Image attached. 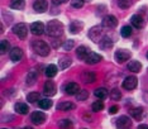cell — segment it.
<instances>
[{
  "label": "cell",
  "instance_id": "obj_48",
  "mask_svg": "<svg viewBox=\"0 0 148 129\" xmlns=\"http://www.w3.org/2000/svg\"><path fill=\"white\" fill-rule=\"evenodd\" d=\"M146 56H147V58H148V52H147V55H146Z\"/></svg>",
  "mask_w": 148,
  "mask_h": 129
},
{
  "label": "cell",
  "instance_id": "obj_30",
  "mask_svg": "<svg viewBox=\"0 0 148 129\" xmlns=\"http://www.w3.org/2000/svg\"><path fill=\"white\" fill-rule=\"evenodd\" d=\"M133 33V29L130 25H124L122 27V29H120V34H122V37H124V38H129L130 36H132Z\"/></svg>",
  "mask_w": 148,
  "mask_h": 129
},
{
  "label": "cell",
  "instance_id": "obj_2",
  "mask_svg": "<svg viewBox=\"0 0 148 129\" xmlns=\"http://www.w3.org/2000/svg\"><path fill=\"white\" fill-rule=\"evenodd\" d=\"M32 49L34 51V53H37L38 56H42V57H47L51 52L48 45L43 40H33L32 42Z\"/></svg>",
  "mask_w": 148,
  "mask_h": 129
},
{
  "label": "cell",
  "instance_id": "obj_43",
  "mask_svg": "<svg viewBox=\"0 0 148 129\" xmlns=\"http://www.w3.org/2000/svg\"><path fill=\"white\" fill-rule=\"evenodd\" d=\"M118 110H119V108H118L116 106V105H114V106H112V108H109V113L110 114H115L116 113V111Z\"/></svg>",
  "mask_w": 148,
  "mask_h": 129
},
{
  "label": "cell",
  "instance_id": "obj_36",
  "mask_svg": "<svg viewBox=\"0 0 148 129\" xmlns=\"http://www.w3.org/2000/svg\"><path fill=\"white\" fill-rule=\"evenodd\" d=\"M110 97H112V100L114 101H118L122 97V93H120L119 89H113L112 91H110Z\"/></svg>",
  "mask_w": 148,
  "mask_h": 129
},
{
  "label": "cell",
  "instance_id": "obj_23",
  "mask_svg": "<svg viewBox=\"0 0 148 129\" xmlns=\"http://www.w3.org/2000/svg\"><path fill=\"white\" fill-rule=\"evenodd\" d=\"M129 114L132 115L136 120L140 121L143 119V117H144V110H143V108H134V109H132L129 111Z\"/></svg>",
  "mask_w": 148,
  "mask_h": 129
},
{
  "label": "cell",
  "instance_id": "obj_22",
  "mask_svg": "<svg viewBox=\"0 0 148 129\" xmlns=\"http://www.w3.org/2000/svg\"><path fill=\"white\" fill-rule=\"evenodd\" d=\"M75 109V104H72L71 101H61V103L57 104V110L61 111H69Z\"/></svg>",
  "mask_w": 148,
  "mask_h": 129
},
{
  "label": "cell",
  "instance_id": "obj_44",
  "mask_svg": "<svg viewBox=\"0 0 148 129\" xmlns=\"http://www.w3.org/2000/svg\"><path fill=\"white\" fill-rule=\"evenodd\" d=\"M138 129H148V125H146V124H139V125H138Z\"/></svg>",
  "mask_w": 148,
  "mask_h": 129
},
{
  "label": "cell",
  "instance_id": "obj_27",
  "mask_svg": "<svg viewBox=\"0 0 148 129\" xmlns=\"http://www.w3.org/2000/svg\"><path fill=\"white\" fill-rule=\"evenodd\" d=\"M25 6V0H10V8L14 10H22Z\"/></svg>",
  "mask_w": 148,
  "mask_h": 129
},
{
  "label": "cell",
  "instance_id": "obj_15",
  "mask_svg": "<svg viewBox=\"0 0 148 129\" xmlns=\"http://www.w3.org/2000/svg\"><path fill=\"white\" fill-rule=\"evenodd\" d=\"M113 45H114V40L110 38L109 36H104L103 38H101V40L99 42V47L101 49H104V51H108V49H110L113 47Z\"/></svg>",
  "mask_w": 148,
  "mask_h": 129
},
{
  "label": "cell",
  "instance_id": "obj_7",
  "mask_svg": "<svg viewBox=\"0 0 148 129\" xmlns=\"http://www.w3.org/2000/svg\"><path fill=\"white\" fill-rule=\"evenodd\" d=\"M138 85V79L136 76H127L123 81V87L125 90H134Z\"/></svg>",
  "mask_w": 148,
  "mask_h": 129
},
{
  "label": "cell",
  "instance_id": "obj_35",
  "mask_svg": "<svg viewBox=\"0 0 148 129\" xmlns=\"http://www.w3.org/2000/svg\"><path fill=\"white\" fill-rule=\"evenodd\" d=\"M91 109H92L94 113L101 111L104 109V103L103 101H95V103H92V105H91Z\"/></svg>",
  "mask_w": 148,
  "mask_h": 129
},
{
  "label": "cell",
  "instance_id": "obj_39",
  "mask_svg": "<svg viewBox=\"0 0 148 129\" xmlns=\"http://www.w3.org/2000/svg\"><path fill=\"white\" fill-rule=\"evenodd\" d=\"M72 125L73 123L70 119H62L58 121V127H61V128H71Z\"/></svg>",
  "mask_w": 148,
  "mask_h": 129
},
{
  "label": "cell",
  "instance_id": "obj_45",
  "mask_svg": "<svg viewBox=\"0 0 148 129\" xmlns=\"http://www.w3.org/2000/svg\"><path fill=\"white\" fill-rule=\"evenodd\" d=\"M60 45H61V43H57V39H55L53 40V47H55V48H57V47H60Z\"/></svg>",
  "mask_w": 148,
  "mask_h": 129
},
{
  "label": "cell",
  "instance_id": "obj_18",
  "mask_svg": "<svg viewBox=\"0 0 148 129\" xmlns=\"http://www.w3.org/2000/svg\"><path fill=\"white\" fill-rule=\"evenodd\" d=\"M130 23H132V25L134 27V28H137V29L143 28L144 27V20L142 18V15H139V14L132 15V18H130Z\"/></svg>",
  "mask_w": 148,
  "mask_h": 129
},
{
  "label": "cell",
  "instance_id": "obj_4",
  "mask_svg": "<svg viewBox=\"0 0 148 129\" xmlns=\"http://www.w3.org/2000/svg\"><path fill=\"white\" fill-rule=\"evenodd\" d=\"M130 56H132V52L128 49H124V48H120L118 49L115 53H114V58H115V61L118 63H123L125 62V61H128L130 58Z\"/></svg>",
  "mask_w": 148,
  "mask_h": 129
},
{
  "label": "cell",
  "instance_id": "obj_14",
  "mask_svg": "<svg viewBox=\"0 0 148 129\" xmlns=\"http://www.w3.org/2000/svg\"><path fill=\"white\" fill-rule=\"evenodd\" d=\"M47 8H48L47 0H36V1L33 3V9H34L37 13H45Z\"/></svg>",
  "mask_w": 148,
  "mask_h": 129
},
{
  "label": "cell",
  "instance_id": "obj_28",
  "mask_svg": "<svg viewBox=\"0 0 148 129\" xmlns=\"http://www.w3.org/2000/svg\"><path fill=\"white\" fill-rule=\"evenodd\" d=\"M57 72H58V69H57L56 64H48V66L46 67V76L47 77H55Z\"/></svg>",
  "mask_w": 148,
  "mask_h": 129
},
{
  "label": "cell",
  "instance_id": "obj_26",
  "mask_svg": "<svg viewBox=\"0 0 148 129\" xmlns=\"http://www.w3.org/2000/svg\"><path fill=\"white\" fill-rule=\"evenodd\" d=\"M94 95H95L99 100H104V99L108 97L109 93H108V90L105 89V87H97V89L94 91Z\"/></svg>",
  "mask_w": 148,
  "mask_h": 129
},
{
  "label": "cell",
  "instance_id": "obj_11",
  "mask_svg": "<svg viewBox=\"0 0 148 129\" xmlns=\"http://www.w3.org/2000/svg\"><path fill=\"white\" fill-rule=\"evenodd\" d=\"M63 91L67 95H76L80 91V86L79 84L76 82H67L65 86H63Z\"/></svg>",
  "mask_w": 148,
  "mask_h": 129
},
{
  "label": "cell",
  "instance_id": "obj_38",
  "mask_svg": "<svg viewBox=\"0 0 148 129\" xmlns=\"http://www.w3.org/2000/svg\"><path fill=\"white\" fill-rule=\"evenodd\" d=\"M130 5H132L130 0H118V6L122 9H129Z\"/></svg>",
  "mask_w": 148,
  "mask_h": 129
},
{
  "label": "cell",
  "instance_id": "obj_17",
  "mask_svg": "<svg viewBox=\"0 0 148 129\" xmlns=\"http://www.w3.org/2000/svg\"><path fill=\"white\" fill-rule=\"evenodd\" d=\"M90 52H91V49L89 48V47H86V46H80L79 48H77L76 51V56L79 57L80 60H84L85 61L87 58V56L90 55Z\"/></svg>",
  "mask_w": 148,
  "mask_h": 129
},
{
  "label": "cell",
  "instance_id": "obj_40",
  "mask_svg": "<svg viewBox=\"0 0 148 129\" xmlns=\"http://www.w3.org/2000/svg\"><path fill=\"white\" fill-rule=\"evenodd\" d=\"M84 4H85L84 0H71V5H72V8H75V9H81Z\"/></svg>",
  "mask_w": 148,
  "mask_h": 129
},
{
  "label": "cell",
  "instance_id": "obj_33",
  "mask_svg": "<svg viewBox=\"0 0 148 129\" xmlns=\"http://www.w3.org/2000/svg\"><path fill=\"white\" fill-rule=\"evenodd\" d=\"M38 105H39L41 109L47 110V109H49V108L52 106V100L51 99H41L38 101Z\"/></svg>",
  "mask_w": 148,
  "mask_h": 129
},
{
  "label": "cell",
  "instance_id": "obj_24",
  "mask_svg": "<svg viewBox=\"0 0 148 129\" xmlns=\"http://www.w3.org/2000/svg\"><path fill=\"white\" fill-rule=\"evenodd\" d=\"M127 69L134 73H137L142 70V63H140L139 61H130V62L127 64Z\"/></svg>",
  "mask_w": 148,
  "mask_h": 129
},
{
  "label": "cell",
  "instance_id": "obj_46",
  "mask_svg": "<svg viewBox=\"0 0 148 129\" xmlns=\"http://www.w3.org/2000/svg\"><path fill=\"white\" fill-rule=\"evenodd\" d=\"M1 33H4V24L1 23Z\"/></svg>",
  "mask_w": 148,
  "mask_h": 129
},
{
  "label": "cell",
  "instance_id": "obj_19",
  "mask_svg": "<svg viewBox=\"0 0 148 129\" xmlns=\"http://www.w3.org/2000/svg\"><path fill=\"white\" fill-rule=\"evenodd\" d=\"M81 80L85 84H92L96 81V76L94 72H91V71H84L82 75H81Z\"/></svg>",
  "mask_w": 148,
  "mask_h": 129
},
{
  "label": "cell",
  "instance_id": "obj_25",
  "mask_svg": "<svg viewBox=\"0 0 148 129\" xmlns=\"http://www.w3.org/2000/svg\"><path fill=\"white\" fill-rule=\"evenodd\" d=\"M14 110H15L18 114L24 115V114H28L29 108H28V105H27L25 103H16V104L14 105Z\"/></svg>",
  "mask_w": 148,
  "mask_h": 129
},
{
  "label": "cell",
  "instance_id": "obj_9",
  "mask_svg": "<svg viewBox=\"0 0 148 129\" xmlns=\"http://www.w3.org/2000/svg\"><path fill=\"white\" fill-rule=\"evenodd\" d=\"M56 85L53 81H46L45 86H43V94L46 95V96H55L56 95Z\"/></svg>",
  "mask_w": 148,
  "mask_h": 129
},
{
  "label": "cell",
  "instance_id": "obj_10",
  "mask_svg": "<svg viewBox=\"0 0 148 129\" xmlns=\"http://www.w3.org/2000/svg\"><path fill=\"white\" fill-rule=\"evenodd\" d=\"M46 30V27L42 22H34L31 24V32L34 36H42Z\"/></svg>",
  "mask_w": 148,
  "mask_h": 129
},
{
  "label": "cell",
  "instance_id": "obj_41",
  "mask_svg": "<svg viewBox=\"0 0 148 129\" xmlns=\"http://www.w3.org/2000/svg\"><path fill=\"white\" fill-rule=\"evenodd\" d=\"M67 1H69V0H52V3L55 5H61V4H65Z\"/></svg>",
  "mask_w": 148,
  "mask_h": 129
},
{
  "label": "cell",
  "instance_id": "obj_8",
  "mask_svg": "<svg viewBox=\"0 0 148 129\" xmlns=\"http://www.w3.org/2000/svg\"><path fill=\"white\" fill-rule=\"evenodd\" d=\"M31 121L36 125H41L46 121V114L42 111H33L31 115Z\"/></svg>",
  "mask_w": 148,
  "mask_h": 129
},
{
  "label": "cell",
  "instance_id": "obj_42",
  "mask_svg": "<svg viewBox=\"0 0 148 129\" xmlns=\"http://www.w3.org/2000/svg\"><path fill=\"white\" fill-rule=\"evenodd\" d=\"M105 9H106V6H105V5H100V6H97V14H103V13L105 12Z\"/></svg>",
  "mask_w": 148,
  "mask_h": 129
},
{
  "label": "cell",
  "instance_id": "obj_16",
  "mask_svg": "<svg viewBox=\"0 0 148 129\" xmlns=\"http://www.w3.org/2000/svg\"><path fill=\"white\" fill-rule=\"evenodd\" d=\"M84 28V23L80 22V20H72L71 23H70V32L72 33V34H77V33H80Z\"/></svg>",
  "mask_w": 148,
  "mask_h": 129
},
{
  "label": "cell",
  "instance_id": "obj_29",
  "mask_svg": "<svg viewBox=\"0 0 148 129\" xmlns=\"http://www.w3.org/2000/svg\"><path fill=\"white\" fill-rule=\"evenodd\" d=\"M71 63H72V61L70 57H61L58 61V67H60V70H66L69 66H71Z\"/></svg>",
  "mask_w": 148,
  "mask_h": 129
},
{
  "label": "cell",
  "instance_id": "obj_34",
  "mask_svg": "<svg viewBox=\"0 0 148 129\" xmlns=\"http://www.w3.org/2000/svg\"><path fill=\"white\" fill-rule=\"evenodd\" d=\"M87 97H89V91L87 90H81V91H79V93L76 94L77 101H84V100H86Z\"/></svg>",
  "mask_w": 148,
  "mask_h": 129
},
{
  "label": "cell",
  "instance_id": "obj_31",
  "mask_svg": "<svg viewBox=\"0 0 148 129\" xmlns=\"http://www.w3.org/2000/svg\"><path fill=\"white\" fill-rule=\"evenodd\" d=\"M27 100L32 104L38 103V101L41 100V95H39V93H29L28 95H27Z\"/></svg>",
  "mask_w": 148,
  "mask_h": 129
},
{
  "label": "cell",
  "instance_id": "obj_1",
  "mask_svg": "<svg viewBox=\"0 0 148 129\" xmlns=\"http://www.w3.org/2000/svg\"><path fill=\"white\" fill-rule=\"evenodd\" d=\"M46 32L49 37H53V38L61 37L63 34V24L58 20H51L46 27Z\"/></svg>",
  "mask_w": 148,
  "mask_h": 129
},
{
  "label": "cell",
  "instance_id": "obj_37",
  "mask_svg": "<svg viewBox=\"0 0 148 129\" xmlns=\"http://www.w3.org/2000/svg\"><path fill=\"white\" fill-rule=\"evenodd\" d=\"M73 46H75L73 39H67V40H65V43L62 45V48L65 51H71L73 48Z\"/></svg>",
  "mask_w": 148,
  "mask_h": 129
},
{
  "label": "cell",
  "instance_id": "obj_13",
  "mask_svg": "<svg viewBox=\"0 0 148 129\" xmlns=\"http://www.w3.org/2000/svg\"><path fill=\"white\" fill-rule=\"evenodd\" d=\"M116 127L118 128H130L132 127V120H130L129 117L127 115H122L116 119Z\"/></svg>",
  "mask_w": 148,
  "mask_h": 129
},
{
  "label": "cell",
  "instance_id": "obj_6",
  "mask_svg": "<svg viewBox=\"0 0 148 129\" xmlns=\"http://www.w3.org/2000/svg\"><path fill=\"white\" fill-rule=\"evenodd\" d=\"M118 25V19L114 15H105L101 20V27L108 29H113Z\"/></svg>",
  "mask_w": 148,
  "mask_h": 129
},
{
  "label": "cell",
  "instance_id": "obj_47",
  "mask_svg": "<svg viewBox=\"0 0 148 129\" xmlns=\"http://www.w3.org/2000/svg\"><path fill=\"white\" fill-rule=\"evenodd\" d=\"M84 1H91V0H84Z\"/></svg>",
  "mask_w": 148,
  "mask_h": 129
},
{
  "label": "cell",
  "instance_id": "obj_12",
  "mask_svg": "<svg viewBox=\"0 0 148 129\" xmlns=\"http://www.w3.org/2000/svg\"><path fill=\"white\" fill-rule=\"evenodd\" d=\"M9 56H10V60L13 62H19V61L23 58V51H22V48H19V47H14V48L10 49Z\"/></svg>",
  "mask_w": 148,
  "mask_h": 129
},
{
  "label": "cell",
  "instance_id": "obj_32",
  "mask_svg": "<svg viewBox=\"0 0 148 129\" xmlns=\"http://www.w3.org/2000/svg\"><path fill=\"white\" fill-rule=\"evenodd\" d=\"M8 51H10V43H9V40L1 39V42H0V52L4 55V53H6Z\"/></svg>",
  "mask_w": 148,
  "mask_h": 129
},
{
  "label": "cell",
  "instance_id": "obj_3",
  "mask_svg": "<svg viewBox=\"0 0 148 129\" xmlns=\"http://www.w3.org/2000/svg\"><path fill=\"white\" fill-rule=\"evenodd\" d=\"M87 37L95 43H99L103 38V30H101V27L99 25H95L92 28H90L89 33H87Z\"/></svg>",
  "mask_w": 148,
  "mask_h": 129
},
{
  "label": "cell",
  "instance_id": "obj_21",
  "mask_svg": "<svg viewBox=\"0 0 148 129\" xmlns=\"http://www.w3.org/2000/svg\"><path fill=\"white\" fill-rule=\"evenodd\" d=\"M100 61H103V56H100L99 53H95V52H90V55L87 56L85 62L89 64H96V63H99Z\"/></svg>",
  "mask_w": 148,
  "mask_h": 129
},
{
  "label": "cell",
  "instance_id": "obj_20",
  "mask_svg": "<svg viewBox=\"0 0 148 129\" xmlns=\"http://www.w3.org/2000/svg\"><path fill=\"white\" fill-rule=\"evenodd\" d=\"M37 79H38V72H37L36 70H31L25 77V84L28 85V86H33V85L36 84Z\"/></svg>",
  "mask_w": 148,
  "mask_h": 129
},
{
  "label": "cell",
  "instance_id": "obj_5",
  "mask_svg": "<svg viewBox=\"0 0 148 129\" xmlns=\"http://www.w3.org/2000/svg\"><path fill=\"white\" fill-rule=\"evenodd\" d=\"M13 33L15 36H18L21 39H25L27 34H28V27L24 23H18L13 27Z\"/></svg>",
  "mask_w": 148,
  "mask_h": 129
}]
</instances>
